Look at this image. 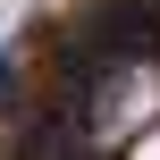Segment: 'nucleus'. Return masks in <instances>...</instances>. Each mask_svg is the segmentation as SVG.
I'll use <instances>...</instances> for the list:
<instances>
[{"mask_svg":"<svg viewBox=\"0 0 160 160\" xmlns=\"http://www.w3.org/2000/svg\"><path fill=\"white\" fill-rule=\"evenodd\" d=\"M8 101H17V59L0 51V110H8Z\"/></svg>","mask_w":160,"mask_h":160,"instance_id":"f257e3e1","label":"nucleus"}]
</instances>
